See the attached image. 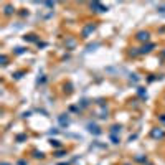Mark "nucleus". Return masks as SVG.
<instances>
[{"instance_id": "obj_1", "label": "nucleus", "mask_w": 165, "mask_h": 165, "mask_svg": "<svg viewBox=\"0 0 165 165\" xmlns=\"http://www.w3.org/2000/svg\"><path fill=\"white\" fill-rule=\"evenodd\" d=\"M96 30V25L94 23H87L84 28H83V32H81V38H89V35Z\"/></svg>"}, {"instance_id": "obj_2", "label": "nucleus", "mask_w": 165, "mask_h": 165, "mask_svg": "<svg viewBox=\"0 0 165 165\" xmlns=\"http://www.w3.org/2000/svg\"><path fill=\"white\" fill-rule=\"evenodd\" d=\"M135 40L137 41H142V43H145V41H149L150 40V33L149 32H139L135 35Z\"/></svg>"}, {"instance_id": "obj_3", "label": "nucleus", "mask_w": 165, "mask_h": 165, "mask_svg": "<svg viewBox=\"0 0 165 165\" xmlns=\"http://www.w3.org/2000/svg\"><path fill=\"white\" fill-rule=\"evenodd\" d=\"M150 135H152L154 139H164V137H165V131H164V129H158V127H155V129H152Z\"/></svg>"}, {"instance_id": "obj_4", "label": "nucleus", "mask_w": 165, "mask_h": 165, "mask_svg": "<svg viewBox=\"0 0 165 165\" xmlns=\"http://www.w3.org/2000/svg\"><path fill=\"white\" fill-rule=\"evenodd\" d=\"M154 48H155V43H147V45H144V46L139 50V53H140V55H145V53H150Z\"/></svg>"}, {"instance_id": "obj_5", "label": "nucleus", "mask_w": 165, "mask_h": 165, "mask_svg": "<svg viewBox=\"0 0 165 165\" xmlns=\"http://www.w3.org/2000/svg\"><path fill=\"white\" fill-rule=\"evenodd\" d=\"M89 7H91V8H96V12H99V13H104V12H107V7L101 5L99 2H93V3H91Z\"/></svg>"}, {"instance_id": "obj_6", "label": "nucleus", "mask_w": 165, "mask_h": 165, "mask_svg": "<svg viewBox=\"0 0 165 165\" xmlns=\"http://www.w3.org/2000/svg\"><path fill=\"white\" fill-rule=\"evenodd\" d=\"M87 131H89L91 134H96V135L101 134V129H99L97 126H94V124H89V126H87Z\"/></svg>"}, {"instance_id": "obj_7", "label": "nucleus", "mask_w": 165, "mask_h": 165, "mask_svg": "<svg viewBox=\"0 0 165 165\" xmlns=\"http://www.w3.org/2000/svg\"><path fill=\"white\" fill-rule=\"evenodd\" d=\"M33 158H36V160H43V158H45V154H43V152H38V150H33Z\"/></svg>"}, {"instance_id": "obj_8", "label": "nucleus", "mask_w": 165, "mask_h": 165, "mask_svg": "<svg viewBox=\"0 0 165 165\" xmlns=\"http://www.w3.org/2000/svg\"><path fill=\"white\" fill-rule=\"evenodd\" d=\"M60 122H61V126H68V124H70L68 116H66V117H64V114H63V116H60Z\"/></svg>"}, {"instance_id": "obj_9", "label": "nucleus", "mask_w": 165, "mask_h": 165, "mask_svg": "<svg viewBox=\"0 0 165 165\" xmlns=\"http://www.w3.org/2000/svg\"><path fill=\"white\" fill-rule=\"evenodd\" d=\"M117 132H121V126H112L111 127V135H116Z\"/></svg>"}, {"instance_id": "obj_10", "label": "nucleus", "mask_w": 165, "mask_h": 165, "mask_svg": "<svg viewBox=\"0 0 165 165\" xmlns=\"http://www.w3.org/2000/svg\"><path fill=\"white\" fill-rule=\"evenodd\" d=\"M66 154H68V152H66V150H56V152H55V157H58V158H61V157H64V155H66Z\"/></svg>"}, {"instance_id": "obj_11", "label": "nucleus", "mask_w": 165, "mask_h": 165, "mask_svg": "<svg viewBox=\"0 0 165 165\" xmlns=\"http://www.w3.org/2000/svg\"><path fill=\"white\" fill-rule=\"evenodd\" d=\"M13 12H15V8L12 7V5H7V7H5V15H12Z\"/></svg>"}, {"instance_id": "obj_12", "label": "nucleus", "mask_w": 165, "mask_h": 165, "mask_svg": "<svg viewBox=\"0 0 165 165\" xmlns=\"http://www.w3.org/2000/svg\"><path fill=\"white\" fill-rule=\"evenodd\" d=\"M50 144H51V147H61L60 140H56V139H51V140H50Z\"/></svg>"}, {"instance_id": "obj_13", "label": "nucleus", "mask_w": 165, "mask_h": 165, "mask_svg": "<svg viewBox=\"0 0 165 165\" xmlns=\"http://www.w3.org/2000/svg\"><path fill=\"white\" fill-rule=\"evenodd\" d=\"M25 41H36V38H35V35H28V36H23Z\"/></svg>"}, {"instance_id": "obj_14", "label": "nucleus", "mask_w": 165, "mask_h": 165, "mask_svg": "<svg viewBox=\"0 0 165 165\" xmlns=\"http://www.w3.org/2000/svg\"><path fill=\"white\" fill-rule=\"evenodd\" d=\"M0 61H2V64H3V66H5V64H7V56H5V55H2Z\"/></svg>"}, {"instance_id": "obj_15", "label": "nucleus", "mask_w": 165, "mask_h": 165, "mask_svg": "<svg viewBox=\"0 0 165 165\" xmlns=\"http://www.w3.org/2000/svg\"><path fill=\"white\" fill-rule=\"evenodd\" d=\"M25 139H27V135H25V134H22V135H18V137H17V140H18V142L25 140Z\"/></svg>"}, {"instance_id": "obj_16", "label": "nucleus", "mask_w": 165, "mask_h": 165, "mask_svg": "<svg viewBox=\"0 0 165 165\" xmlns=\"http://www.w3.org/2000/svg\"><path fill=\"white\" fill-rule=\"evenodd\" d=\"M74 45H76V41H74V40H73V38H71V40H68V46H74Z\"/></svg>"}, {"instance_id": "obj_17", "label": "nucleus", "mask_w": 165, "mask_h": 165, "mask_svg": "<svg viewBox=\"0 0 165 165\" xmlns=\"http://www.w3.org/2000/svg\"><path fill=\"white\" fill-rule=\"evenodd\" d=\"M111 139H112V142H114V144H119V137H116V135H111Z\"/></svg>"}, {"instance_id": "obj_18", "label": "nucleus", "mask_w": 165, "mask_h": 165, "mask_svg": "<svg viewBox=\"0 0 165 165\" xmlns=\"http://www.w3.org/2000/svg\"><path fill=\"white\" fill-rule=\"evenodd\" d=\"M135 160H137V162H144V164L147 162V158H144V157H135Z\"/></svg>"}, {"instance_id": "obj_19", "label": "nucleus", "mask_w": 165, "mask_h": 165, "mask_svg": "<svg viewBox=\"0 0 165 165\" xmlns=\"http://www.w3.org/2000/svg\"><path fill=\"white\" fill-rule=\"evenodd\" d=\"M137 93H139V96H142V97H144V96H145V91H144V89H142V87H139V91H137Z\"/></svg>"}, {"instance_id": "obj_20", "label": "nucleus", "mask_w": 165, "mask_h": 165, "mask_svg": "<svg viewBox=\"0 0 165 165\" xmlns=\"http://www.w3.org/2000/svg\"><path fill=\"white\" fill-rule=\"evenodd\" d=\"M23 51H25L23 48H17V50H15V53H17V55H22Z\"/></svg>"}, {"instance_id": "obj_21", "label": "nucleus", "mask_w": 165, "mask_h": 165, "mask_svg": "<svg viewBox=\"0 0 165 165\" xmlns=\"http://www.w3.org/2000/svg\"><path fill=\"white\" fill-rule=\"evenodd\" d=\"M18 165H28V162H27V160H20V162H18Z\"/></svg>"}, {"instance_id": "obj_22", "label": "nucleus", "mask_w": 165, "mask_h": 165, "mask_svg": "<svg viewBox=\"0 0 165 165\" xmlns=\"http://www.w3.org/2000/svg\"><path fill=\"white\" fill-rule=\"evenodd\" d=\"M22 74H23V73H17V74H15V79H20V78H22Z\"/></svg>"}, {"instance_id": "obj_23", "label": "nucleus", "mask_w": 165, "mask_h": 165, "mask_svg": "<svg viewBox=\"0 0 165 165\" xmlns=\"http://www.w3.org/2000/svg\"><path fill=\"white\" fill-rule=\"evenodd\" d=\"M160 121H164V122H165V114H162V116H160Z\"/></svg>"}, {"instance_id": "obj_24", "label": "nucleus", "mask_w": 165, "mask_h": 165, "mask_svg": "<svg viewBox=\"0 0 165 165\" xmlns=\"http://www.w3.org/2000/svg\"><path fill=\"white\" fill-rule=\"evenodd\" d=\"M2 165H10V164H7V162H3V164H2Z\"/></svg>"}]
</instances>
